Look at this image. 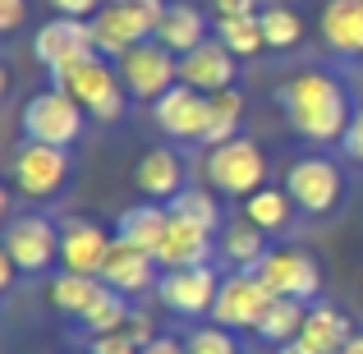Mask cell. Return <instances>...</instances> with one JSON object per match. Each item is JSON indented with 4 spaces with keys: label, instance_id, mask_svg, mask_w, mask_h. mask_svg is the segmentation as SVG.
<instances>
[{
    "label": "cell",
    "instance_id": "obj_1",
    "mask_svg": "<svg viewBox=\"0 0 363 354\" xmlns=\"http://www.w3.org/2000/svg\"><path fill=\"white\" fill-rule=\"evenodd\" d=\"M276 101H281L290 129L308 143H340L350 120H354V106H350L340 79H331L322 70H303L294 79H285Z\"/></svg>",
    "mask_w": 363,
    "mask_h": 354
},
{
    "label": "cell",
    "instance_id": "obj_2",
    "mask_svg": "<svg viewBox=\"0 0 363 354\" xmlns=\"http://www.w3.org/2000/svg\"><path fill=\"white\" fill-rule=\"evenodd\" d=\"M166 18V0H106L101 14L92 18V37H97L101 55H129L133 46L152 42Z\"/></svg>",
    "mask_w": 363,
    "mask_h": 354
},
{
    "label": "cell",
    "instance_id": "obj_3",
    "mask_svg": "<svg viewBox=\"0 0 363 354\" xmlns=\"http://www.w3.org/2000/svg\"><path fill=\"white\" fill-rule=\"evenodd\" d=\"M18 124H23L28 143H46V148H74L83 138V124H88V111L60 88L33 92L18 111Z\"/></svg>",
    "mask_w": 363,
    "mask_h": 354
},
{
    "label": "cell",
    "instance_id": "obj_4",
    "mask_svg": "<svg viewBox=\"0 0 363 354\" xmlns=\"http://www.w3.org/2000/svg\"><path fill=\"white\" fill-rule=\"evenodd\" d=\"M55 88L69 92V97L101 124H116L124 116V83H120V70H111L106 55H88V60H79L74 70L55 74Z\"/></svg>",
    "mask_w": 363,
    "mask_h": 354
},
{
    "label": "cell",
    "instance_id": "obj_5",
    "mask_svg": "<svg viewBox=\"0 0 363 354\" xmlns=\"http://www.w3.org/2000/svg\"><path fill=\"white\" fill-rule=\"evenodd\" d=\"M203 175L221 198H244L248 203L257 189H267V157L253 138H230L207 152Z\"/></svg>",
    "mask_w": 363,
    "mask_h": 354
},
{
    "label": "cell",
    "instance_id": "obj_6",
    "mask_svg": "<svg viewBox=\"0 0 363 354\" xmlns=\"http://www.w3.org/2000/svg\"><path fill=\"white\" fill-rule=\"evenodd\" d=\"M9 179L23 198L42 203V198H55L69 179V148H46V143H18L14 157H9Z\"/></svg>",
    "mask_w": 363,
    "mask_h": 354
},
{
    "label": "cell",
    "instance_id": "obj_7",
    "mask_svg": "<svg viewBox=\"0 0 363 354\" xmlns=\"http://www.w3.org/2000/svg\"><path fill=\"white\" fill-rule=\"evenodd\" d=\"M120 83H124V92L129 97H138V101H161L170 88L179 83V55L175 51H166V46L152 37V42H143V46H133L129 55H120Z\"/></svg>",
    "mask_w": 363,
    "mask_h": 354
},
{
    "label": "cell",
    "instance_id": "obj_8",
    "mask_svg": "<svg viewBox=\"0 0 363 354\" xmlns=\"http://www.w3.org/2000/svg\"><path fill=\"white\" fill-rule=\"evenodd\" d=\"M5 253L14 258L18 272H33V276L51 272V267L60 262V226H55L51 216H37V212L9 216V226H5Z\"/></svg>",
    "mask_w": 363,
    "mask_h": 354
},
{
    "label": "cell",
    "instance_id": "obj_9",
    "mask_svg": "<svg viewBox=\"0 0 363 354\" xmlns=\"http://www.w3.org/2000/svg\"><path fill=\"white\" fill-rule=\"evenodd\" d=\"M276 294L257 281V272H230L221 276V290H216L212 304V322L225 331H257L262 313L272 309Z\"/></svg>",
    "mask_w": 363,
    "mask_h": 354
},
{
    "label": "cell",
    "instance_id": "obj_10",
    "mask_svg": "<svg viewBox=\"0 0 363 354\" xmlns=\"http://www.w3.org/2000/svg\"><path fill=\"white\" fill-rule=\"evenodd\" d=\"M340 189H345V179H340V170L327 157H299L285 170V194L308 216H327L340 203Z\"/></svg>",
    "mask_w": 363,
    "mask_h": 354
},
{
    "label": "cell",
    "instance_id": "obj_11",
    "mask_svg": "<svg viewBox=\"0 0 363 354\" xmlns=\"http://www.w3.org/2000/svg\"><path fill=\"white\" fill-rule=\"evenodd\" d=\"M33 55L55 74L74 70L79 60H88V55H101L97 51V37H92V23L88 18H51V23L37 28V42H33Z\"/></svg>",
    "mask_w": 363,
    "mask_h": 354
},
{
    "label": "cell",
    "instance_id": "obj_12",
    "mask_svg": "<svg viewBox=\"0 0 363 354\" xmlns=\"http://www.w3.org/2000/svg\"><path fill=\"white\" fill-rule=\"evenodd\" d=\"M116 235L106 226H97L92 216H65L60 221V272L74 276H101L111 258Z\"/></svg>",
    "mask_w": 363,
    "mask_h": 354
},
{
    "label": "cell",
    "instance_id": "obj_13",
    "mask_svg": "<svg viewBox=\"0 0 363 354\" xmlns=\"http://www.w3.org/2000/svg\"><path fill=\"white\" fill-rule=\"evenodd\" d=\"M216 290H221V276L212 267H179V272H161L157 281V299L179 318H212Z\"/></svg>",
    "mask_w": 363,
    "mask_h": 354
},
{
    "label": "cell",
    "instance_id": "obj_14",
    "mask_svg": "<svg viewBox=\"0 0 363 354\" xmlns=\"http://www.w3.org/2000/svg\"><path fill=\"white\" fill-rule=\"evenodd\" d=\"M257 281H262L276 299L308 304L313 294H318L322 276H318V262H313L303 248H272V253L257 262Z\"/></svg>",
    "mask_w": 363,
    "mask_h": 354
},
{
    "label": "cell",
    "instance_id": "obj_15",
    "mask_svg": "<svg viewBox=\"0 0 363 354\" xmlns=\"http://www.w3.org/2000/svg\"><path fill=\"white\" fill-rule=\"evenodd\" d=\"M152 120H157V129L166 133V138L203 143L207 124H212V97H203V92L175 83L161 101H152Z\"/></svg>",
    "mask_w": 363,
    "mask_h": 354
},
{
    "label": "cell",
    "instance_id": "obj_16",
    "mask_svg": "<svg viewBox=\"0 0 363 354\" xmlns=\"http://www.w3.org/2000/svg\"><path fill=\"white\" fill-rule=\"evenodd\" d=\"M179 83L203 97H216V92L235 88V55L225 51L216 37H207L203 46H194L189 55H179Z\"/></svg>",
    "mask_w": 363,
    "mask_h": 354
},
{
    "label": "cell",
    "instance_id": "obj_17",
    "mask_svg": "<svg viewBox=\"0 0 363 354\" xmlns=\"http://www.w3.org/2000/svg\"><path fill=\"white\" fill-rule=\"evenodd\" d=\"M157 258L152 253H143V248H133V244H124V239H116L111 244V258H106V267H101V281L111 285L116 294H143V290H152V285L161 281L157 276Z\"/></svg>",
    "mask_w": 363,
    "mask_h": 354
},
{
    "label": "cell",
    "instance_id": "obj_18",
    "mask_svg": "<svg viewBox=\"0 0 363 354\" xmlns=\"http://www.w3.org/2000/svg\"><path fill=\"white\" fill-rule=\"evenodd\" d=\"M184 184V161L170 148H147L133 166V189L143 194V203H170Z\"/></svg>",
    "mask_w": 363,
    "mask_h": 354
},
{
    "label": "cell",
    "instance_id": "obj_19",
    "mask_svg": "<svg viewBox=\"0 0 363 354\" xmlns=\"http://www.w3.org/2000/svg\"><path fill=\"white\" fill-rule=\"evenodd\" d=\"M207 258H212V235H207L203 226H194V221H179V216H170V231H166V239H161V248H157L161 272H179V267H207Z\"/></svg>",
    "mask_w": 363,
    "mask_h": 354
},
{
    "label": "cell",
    "instance_id": "obj_20",
    "mask_svg": "<svg viewBox=\"0 0 363 354\" xmlns=\"http://www.w3.org/2000/svg\"><path fill=\"white\" fill-rule=\"evenodd\" d=\"M106 290H111V285L101 281V276H74V272H55L51 281H46V299H51V309L65 313V318H79V322L106 299Z\"/></svg>",
    "mask_w": 363,
    "mask_h": 354
},
{
    "label": "cell",
    "instance_id": "obj_21",
    "mask_svg": "<svg viewBox=\"0 0 363 354\" xmlns=\"http://www.w3.org/2000/svg\"><path fill=\"white\" fill-rule=\"evenodd\" d=\"M322 42L340 55H363V0H327L318 14Z\"/></svg>",
    "mask_w": 363,
    "mask_h": 354
},
{
    "label": "cell",
    "instance_id": "obj_22",
    "mask_svg": "<svg viewBox=\"0 0 363 354\" xmlns=\"http://www.w3.org/2000/svg\"><path fill=\"white\" fill-rule=\"evenodd\" d=\"M166 231H170V207L166 203H138V207H129V212L116 221V239L143 248V253H152V258H157Z\"/></svg>",
    "mask_w": 363,
    "mask_h": 354
},
{
    "label": "cell",
    "instance_id": "obj_23",
    "mask_svg": "<svg viewBox=\"0 0 363 354\" xmlns=\"http://www.w3.org/2000/svg\"><path fill=\"white\" fill-rule=\"evenodd\" d=\"M157 42L166 46V51H175V55H189L194 46L207 42V14L198 5H189V0L166 5V18H161V28H157Z\"/></svg>",
    "mask_w": 363,
    "mask_h": 354
},
{
    "label": "cell",
    "instance_id": "obj_24",
    "mask_svg": "<svg viewBox=\"0 0 363 354\" xmlns=\"http://www.w3.org/2000/svg\"><path fill=\"white\" fill-rule=\"evenodd\" d=\"M350 336H354V327H350V318L336 309V304H308V318H303L299 341L313 354H336Z\"/></svg>",
    "mask_w": 363,
    "mask_h": 354
},
{
    "label": "cell",
    "instance_id": "obj_25",
    "mask_svg": "<svg viewBox=\"0 0 363 354\" xmlns=\"http://www.w3.org/2000/svg\"><path fill=\"white\" fill-rule=\"evenodd\" d=\"M272 253L267 248V231H257L253 221H235L221 231V258L235 272H257V262Z\"/></svg>",
    "mask_w": 363,
    "mask_h": 354
},
{
    "label": "cell",
    "instance_id": "obj_26",
    "mask_svg": "<svg viewBox=\"0 0 363 354\" xmlns=\"http://www.w3.org/2000/svg\"><path fill=\"white\" fill-rule=\"evenodd\" d=\"M303 318H308V304L272 299V309H267L262 322H257V341H267V345H285V341H294L303 331Z\"/></svg>",
    "mask_w": 363,
    "mask_h": 354
},
{
    "label": "cell",
    "instance_id": "obj_27",
    "mask_svg": "<svg viewBox=\"0 0 363 354\" xmlns=\"http://www.w3.org/2000/svg\"><path fill=\"white\" fill-rule=\"evenodd\" d=\"M166 207H170V216L203 226L207 235L221 231V203H216V194H207V189H179V194L170 198Z\"/></svg>",
    "mask_w": 363,
    "mask_h": 354
},
{
    "label": "cell",
    "instance_id": "obj_28",
    "mask_svg": "<svg viewBox=\"0 0 363 354\" xmlns=\"http://www.w3.org/2000/svg\"><path fill=\"white\" fill-rule=\"evenodd\" d=\"M216 42H221L225 51L235 55V60H244V55H257V51H267L262 18H257V14H248V18H216Z\"/></svg>",
    "mask_w": 363,
    "mask_h": 354
},
{
    "label": "cell",
    "instance_id": "obj_29",
    "mask_svg": "<svg viewBox=\"0 0 363 354\" xmlns=\"http://www.w3.org/2000/svg\"><path fill=\"white\" fill-rule=\"evenodd\" d=\"M244 221H253L257 231H267V235L285 231V221H290V194H285V189H257L244 203Z\"/></svg>",
    "mask_w": 363,
    "mask_h": 354
},
{
    "label": "cell",
    "instance_id": "obj_30",
    "mask_svg": "<svg viewBox=\"0 0 363 354\" xmlns=\"http://www.w3.org/2000/svg\"><path fill=\"white\" fill-rule=\"evenodd\" d=\"M262 37H267V46L272 51H285V46H299V37H303V23H299V14L294 9H285V5H272V9H262Z\"/></svg>",
    "mask_w": 363,
    "mask_h": 354
},
{
    "label": "cell",
    "instance_id": "obj_31",
    "mask_svg": "<svg viewBox=\"0 0 363 354\" xmlns=\"http://www.w3.org/2000/svg\"><path fill=\"white\" fill-rule=\"evenodd\" d=\"M129 304H124V294L106 290V299L97 304V309L83 318V327H88V336H111V331H124V322H129Z\"/></svg>",
    "mask_w": 363,
    "mask_h": 354
},
{
    "label": "cell",
    "instance_id": "obj_32",
    "mask_svg": "<svg viewBox=\"0 0 363 354\" xmlns=\"http://www.w3.org/2000/svg\"><path fill=\"white\" fill-rule=\"evenodd\" d=\"M184 350L189 354H240V341H235V331L216 327V322H203V327H194L184 336Z\"/></svg>",
    "mask_w": 363,
    "mask_h": 354
},
{
    "label": "cell",
    "instance_id": "obj_33",
    "mask_svg": "<svg viewBox=\"0 0 363 354\" xmlns=\"http://www.w3.org/2000/svg\"><path fill=\"white\" fill-rule=\"evenodd\" d=\"M244 116V92L240 88H225L212 97V120H225V124H240Z\"/></svg>",
    "mask_w": 363,
    "mask_h": 354
},
{
    "label": "cell",
    "instance_id": "obj_34",
    "mask_svg": "<svg viewBox=\"0 0 363 354\" xmlns=\"http://www.w3.org/2000/svg\"><path fill=\"white\" fill-rule=\"evenodd\" d=\"M88 354H143V345L129 336V331H111V336H92Z\"/></svg>",
    "mask_w": 363,
    "mask_h": 354
},
{
    "label": "cell",
    "instance_id": "obj_35",
    "mask_svg": "<svg viewBox=\"0 0 363 354\" xmlns=\"http://www.w3.org/2000/svg\"><path fill=\"white\" fill-rule=\"evenodd\" d=\"M46 5L55 9V18H88V23H92L106 0H46Z\"/></svg>",
    "mask_w": 363,
    "mask_h": 354
},
{
    "label": "cell",
    "instance_id": "obj_36",
    "mask_svg": "<svg viewBox=\"0 0 363 354\" xmlns=\"http://www.w3.org/2000/svg\"><path fill=\"white\" fill-rule=\"evenodd\" d=\"M124 331H129L133 341H138V345H152V341H157V327H152V318L143 309H133L129 313V322H124Z\"/></svg>",
    "mask_w": 363,
    "mask_h": 354
},
{
    "label": "cell",
    "instance_id": "obj_37",
    "mask_svg": "<svg viewBox=\"0 0 363 354\" xmlns=\"http://www.w3.org/2000/svg\"><path fill=\"white\" fill-rule=\"evenodd\" d=\"M340 143H345V157H354L359 166H363V106L354 111V120H350V129H345V138H340Z\"/></svg>",
    "mask_w": 363,
    "mask_h": 354
},
{
    "label": "cell",
    "instance_id": "obj_38",
    "mask_svg": "<svg viewBox=\"0 0 363 354\" xmlns=\"http://www.w3.org/2000/svg\"><path fill=\"white\" fill-rule=\"evenodd\" d=\"M216 18H248L257 14V0H212Z\"/></svg>",
    "mask_w": 363,
    "mask_h": 354
},
{
    "label": "cell",
    "instance_id": "obj_39",
    "mask_svg": "<svg viewBox=\"0 0 363 354\" xmlns=\"http://www.w3.org/2000/svg\"><path fill=\"white\" fill-rule=\"evenodd\" d=\"M23 23V0H0V33H14Z\"/></svg>",
    "mask_w": 363,
    "mask_h": 354
},
{
    "label": "cell",
    "instance_id": "obj_40",
    "mask_svg": "<svg viewBox=\"0 0 363 354\" xmlns=\"http://www.w3.org/2000/svg\"><path fill=\"white\" fill-rule=\"evenodd\" d=\"M143 354H189V350H184V341H175V336H157L152 345H143Z\"/></svg>",
    "mask_w": 363,
    "mask_h": 354
},
{
    "label": "cell",
    "instance_id": "obj_41",
    "mask_svg": "<svg viewBox=\"0 0 363 354\" xmlns=\"http://www.w3.org/2000/svg\"><path fill=\"white\" fill-rule=\"evenodd\" d=\"M276 354H313L308 345H303V341L299 336H294V341H285V345H276Z\"/></svg>",
    "mask_w": 363,
    "mask_h": 354
},
{
    "label": "cell",
    "instance_id": "obj_42",
    "mask_svg": "<svg viewBox=\"0 0 363 354\" xmlns=\"http://www.w3.org/2000/svg\"><path fill=\"white\" fill-rule=\"evenodd\" d=\"M336 354H363V331H354V336L345 341V345H340Z\"/></svg>",
    "mask_w": 363,
    "mask_h": 354
},
{
    "label": "cell",
    "instance_id": "obj_43",
    "mask_svg": "<svg viewBox=\"0 0 363 354\" xmlns=\"http://www.w3.org/2000/svg\"><path fill=\"white\" fill-rule=\"evenodd\" d=\"M69 354H79V350H69Z\"/></svg>",
    "mask_w": 363,
    "mask_h": 354
}]
</instances>
